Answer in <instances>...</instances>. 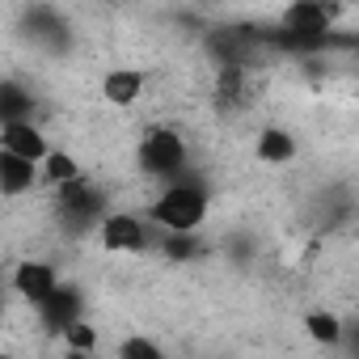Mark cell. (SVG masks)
<instances>
[{
  "instance_id": "obj_8",
  "label": "cell",
  "mask_w": 359,
  "mask_h": 359,
  "mask_svg": "<svg viewBox=\"0 0 359 359\" xmlns=\"http://www.w3.org/2000/svg\"><path fill=\"white\" fill-rule=\"evenodd\" d=\"M43 321H47V330H55V334H68L76 321H81V292L76 287H60L43 309Z\"/></svg>"
},
{
  "instance_id": "obj_11",
  "label": "cell",
  "mask_w": 359,
  "mask_h": 359,
  "mask_svg": "<svg viewBox=\"0 0 359 359\" xmlns=\"http://www.w3.org/2000/svg\"><path fill=\"white\" fill-rule=\"evenodd\" d=\"M258 161H266V165H283V161H292L296 156V140L283 131V127H266L262 135H258Z\"/></svg>"
},
{
  "instance_id": "obj_1",
  "label": "cell",
  "mask_w": 359,
  "mask_h": 359,
  "mask_svg": "<svg viewBox=\"0 0 359 359\" xmlns=\"http://www.w3.org/2000/svg\"><path fill=\"white\" fill-rule=\"evenodd\" d=\"M208 216V195L191 182H173L169 191H161V199L152 203V220L165 233H195Z\"/></svg>"
},
{
  "instance_id": "obj_14",
  "label": "cell",
  "mask_w": 359,
  "mask_h": 359,
  "mask_svg": "<svg viewBox=\"0 0 359 359\" xmlns=\"http://www.w3.org/2000/svg\"><path fill=\"white\" fill-rule=\"evenodd\" d=\"M26 106H30V97H26L13 81L0 85V123H26V118H22Z\"/></svg>"
},
{
  "instance_id": "obj_12",
  "label": "cell",
  "mask_w": 359,
  "mask_h": 359,
  "mask_svg": "<svg viewBox=\"0 0 359 359\" xmlns=\"http://www.w3.org/2000/svg\"><path fill=\"white\" fill-rule=\"evenodd\" d=\"M304 330H309V338H313V342H321V346L342 342V321H338L334 313H325V309L304 313Z\"/></svg>"
},
{
  "instance_id": "obj_10",
  "label": "cell",
  "mask_w": 359,
  "mask_h": 359,
  "mask_svg": "<svg viewBox=\"0 0 359 359\" xmlns=\"http://www.w3.org/2000/svg\"><path fill=\"white\" fill-rule=\"evenodd\" d=\"M30 187H34V161H22L13 152H0V191H5L9 199H18Z\"/></svg>"
},
{
  "instance_id": "obj_17",
  "label": "cell",
  "mask_w": 359,
  "mask_h": 359,
  "mask_svg": "<svg viewBox=\"0 0 359 359\" xmlns=\"http://www.w3.org/2000/svg\"><path fill=\"white\" fill-rule=\"evenodd\" d=\"M64 338H68V346H72V351H81V355H89V351H93V330H89L85 321H76Z\"/></svg>"
},
{
  "instance_id": "obj_5",
  "label": "cell",
  "mask_w": 359,
  "mask_h": 359,
  "mask_svg": "<svg viewBox=\"0 0 359 359\" xmlns=\"http://www.w3.org/2000/svg\"><path fill=\"white\" fill-rule=\"evenodd\" d=\"M13 287H18V296H22L26 304L43 309V304L60 292V279H55V266H51V262H22V266L13 271Z\"/></svg>"
},
{
  "instance_id": "obj_3",
  "label": "cell",
  "mask_w": 359,
  "mask_h": 359,
  "mask_svg": "<svg viewBox=\"0 0 359 359\" xmlns=\"http://www.w3.org/2000/svg\"><path fill=\"white\" fill-rule=\"evenodd\" d=\"M338 5H317V0H300V5L283 9V34L296 39H330V26L338 22Z\"/></svg>"
},
{
  "instance_id": "obj_6",
  "label": "cell",
  "mask_w": 359,
  "mask_h": 359,
  "mask_svg": "<svg viewBox=\"0 0 359 359\" xmlns=\"http://www.w3.org/2000/svg\"><path fill=\"white\" fill-rule=\"evenodd\" d=\"M0 144H5V152H13L22 161H34V165H43L51 156V148H47V140L34 123H0Z\"/></svg>"
},
{
  "instance_id": "obj_13",
  "label": "cell",
  "mask_w": 359,
  "mask_h": 359,
  "mask_svg": "<svg viewBox=\"0 0 359 359\" xmlns=\"http://www.w3.org/2000/svg\"><path fill=\"white\" fill-rule=\"evenodd\" d=\"M43 173H47V182H55L60 191L72 187V182H81V169H76V161H72L68 152H51V156L43 161Z\"/></svg>"
},
{
  "instance_id": "obj_15",
  "label": "cell",
  "mask_w": 359,
  "mask_h": 359,
  "mask_svg": "<svg viewBox=\"0 0 359 359\" xmlns=\"http://www.w3.org/2000/svg\"><path fill=\"white\" fill-rule=\"evenodd\" d=\"M195 254H199V241H195L191 233H173V237H165V258L187 262V258H195Z\"/></svg>"
},
{
  "instance_id": "obj_4",
  "label": "cell",
  "mask_w": 359,
  "mask_h": 359,
  "mask_svg": "<svg viewBox=\"0 0 359 359\" xmlns=\"http://www.w3.org/2000/svg\"><path fill=\"white\" fill-rule=\"evenodd\" d=\"M144 245H148V229L131 212H114V216L102 220V250H110V254H140Z\"/></svg>"
},
{
  "instance_id": "obj_18",
  "label": "cell",
  "mask_w": 359,
  "mask_h": 359,
  "mask_svg": "<svg viewBox=\"0 0 359 359\" xmlns=\"http://www.w3.org/2000/svg\"><path fill=\"white\" fill-rule=\"evenodd\" d=\"M68 359H89V355H81V351H72V355H68Z\"/></svg>"
},
{
  "instance_id": "obj_9",
  "label": "cell",
  "mask_w": 359,
  "mask_h": 359,
  "mask_svg": "<svg viewBox=\"0 0 359 359\" xmlns=\"http://www.w3.org/2000/svg\"><path fill=\"white\" fill-rule=\"evenodd\" d=\"M140 93H144V76H140L135 68H110V72L102 76V97H106L110 106H135Z\"/></svg>"
},
{
  "instance_id": "obj_16",
  "label": "cell",
  "mask_w": 359,
  "mask_h": 359,
  "mask_svg": "<svg viewBox=\"0 0 359 359\" xmlns=\"http://www.w3.org/2000/svg\"><path fill=\"white\" fill-rule=\"evenodd\" d=\"M118 359H165V355H161V346L148 342V338H127V342L118 346Z\"/></svg>"
},
{
  "instance_id": "obj_2",
  "label": "cell",
  "mask_w": 359,
  "mask_h": 359,
  "mask_svg": "<svg viewBox=\"0 0 359 359\" xmlns=\"http://www.w3.org/2000/svg\"><path fill=\"white\" fill-rule=\"evenodd\" d=\"M182 165H187V140L177 135L173 127H152L140 140V169L144 173L173 177V173H182Z\"/></svg>"
},
{
  "instance_id": "obj_7",
  "label": "cell",
  "mask_w": 359,
  "mask_h": 359,
  "mask_svg": "<svg viewBox=\"0 0 359 359\" xmlns=\"http://www.w3.org/2000/svg\"><path fill=\"white\" fill-rule=\"evenodd\" d=\"M60 212H64V220H72V224H89V220L102 216V199L93 195L89 182H72V187L60 191Z\"/></svg>"
}]
</instances>
